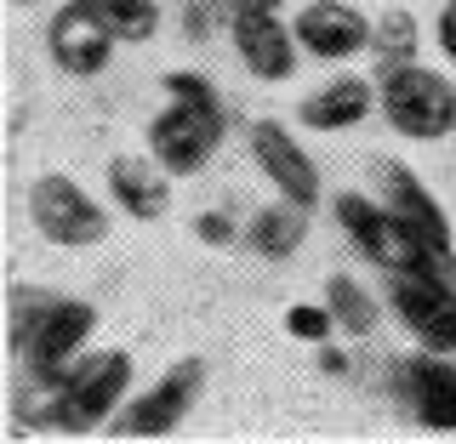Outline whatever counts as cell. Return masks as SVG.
I'll return each mask as SVG.
<instances>
[{"label":"cell","mask_w":456,"mask_h":444,"mask_svg":"<svg viewBox=\"0 0 456 444\" xmlns=\"http://www.w3.org/2000/svg\"><path fill=\"white\" fill-rule=\"evenodd\" d=\"M35 388H40V405L18 399V416L28 427L92 433V427L120 416V405L132 399V353L126 348H86L57 376H35Z\"/></svg>","instance_id":"obj_1"},{"label":"cell","mask_w":456,"mask_h":444,"mask_svg":"<svg viewBox=\"0 0 456 444\" xmlns=\"http://www.w3.org/2000/svg\"><path fill=\"white\" fill-rule=\"evenodd\" d=\"M92 336H97L92 303L18 285V296H12V348L28 365V376H57L63 365H75L92 348Z\"/></svg>","instance_id":"obj_2"},{"label":"cell","mask_w":456,"mask_h":444,"mask_svg":"<svg viewBox=\"0 0 456 444\" xmlns=\"http://www.w3.org/2000/svg\"><path fill=\"white\" fill-rule=\"evenodd\" d=\"M377 92H382V120L394 137L405 142H445L456 137V80L445 69L428 63H382L377 69Z\"/></svg>","instance_id":"obj_3"},{"label":"cell","mask_w":456,"mask_h":444,"mask_svg":"<svg viewBox=\"0 0 456 444\" xmlns=\"http://www.w3.org/2000/svg\"><path fill=\"white\" fill-rule=\"evenodd\" d=\"M382 303L417 348L456 353V279L439 268H399L382 285Z\"/></svg>","instance_id":"obj_4"},{"label":"cell","mask_w":456,"mask_h":444,"mask_svg":"<svg viewBox=\"0 0 456 444\" xmlns=\"http://www.w3.org/2000/svg\"><path fill=\"white\" fill-rule=\"evenodd\" d=\"M28 222L46 246L63 251H86V246H103L109 239V206L92 199V189H80L69 171H40L28 182Z\"/></svg>","instance_id":"obj_5"},{"label":"cell","mask_w":456,"mask_h":444,"mask_svg":"<svg viewBox=\"0 0 456 444\" xmlns=\"http://www.w3.org/2000/svg\"><path fill=\"white\" fill-rule=\"evenodd\" d=\"M200 393H206V359H177V365H166L142 393L126 399L109 433L114 439H171L183 422H189V410L200 405Z\"/></svg>","instance_id":"obj_6"},{"label":"cell","mask_w":456,"mask_h":444,"mask_svg":"<svg viewBox=\"0 0 456 444\" xmlns=\"http://www.w3.org/2000/svg\"><path fill=\"white\" fill-rule=\"evenodd\" d=\"M331 217L337 228L354 239V251L365 256V262H377L382 274H399V268H434V256L417 246V234H411L405 222L394 217L388 199H365V194H337L331 199Z\"/></svg>","instance_id":"obj_7"},{"label":"cell","mask_w":456,"mask_h":444,"mask_svg":"<svg viewBox=\"0 0 456 444\" xmlns=\"http://www.w3.org/2000/svg\"><path fill=\"white\" fill-rule=\"evenodd\" d=\"M223 137H228V114H217V109H189V103H171V97H166V109L149 120L142 149H149L154 160L171 171V177H200V171L217 160Z\"/></svg>","instance_id":"obj_8"},{"label":"cell","mask_w":456,"mask_h":444,"mask_svg":"<svg viewBox=\"0 0 456 444\" xmlns=\"http://www.w3.org/2000/svg\"><path fill=\"white\" fill-rule=\"evenodd\" d=\"M228 46H234L240 69L256 85H285L303 69V46H297L291 18H280V6H234L228 18Z\"/></svg>","instance_id":"obj_9"},{"label":"cell","mask_w":456,"mask_h":444,"mask_svg":"<svg viewBox=\"0 0 456 444\" xmlns=\"http://www.w3.org/2000/svg\"><path fill=\"white\" fill-rule=\"evenodd\" d=\"M114 46H120V35L97 0H57V12L46 18V57L63 75L97 80L114 63Z\"/></svg>","instance_id":"obj_10"},{"label":"cell","mask_w":456,"mask_h":444,"mask_svg":"<svg viewBox=\"0 0 456 444\" xmlns=\"http://www.w3.org/2000/svg\"><path fill=\"white\" fill-rule=\"evenodd\" d=\"M382 199H388L394 217L405 222L411 234H417V246L434 256L439 274H451V279H456V228H451L445 199L428 189V182H422L411 165H399V160L382 165Z\"/></svg>","instance_id":"obj_11"},{"label":"cell","mask_w":456,"mask_h":444,"mask_svg":"<svg viewBox=\"0 0 456 444\" xmlns=\"http://www.w3.org/2000/svg\"><path fill=\"white\" fill-rule=\"evenodd\" d=\"M246 149H251L256 177H263L280 199H297V206H308V211L320 206V165H314V154L297 142L291 125L251 120L246 125Z\"/></svg>","instance_id":"obj_12"},{"label":"cell","mask_w":456,"mask_h":444,"mask_svg":"<svg viewBox=\"0 0 456 444\" xmlns=\"http://www.w3.org/2000/svg\"><path fill=\"white\" fill-rule=\"evenodd\" d=\"M291 28L303 57H314V63H348V57L370 52V35H377V23L348 0H303Z\"/></svg>","instance_id":"obj_13"},{"label":"cell","mask_w":456,"mask_h":444,"mask_svg":"<svg viewBox=\"0 0 456 444\" xmlns=\"http://www.w3.org/2000/svg\"><path fill=\"white\" fill-rule=\"evenodd\" d=\"M399 382V405L411 410V422L428 433H456V353H428L417 348V359L394 365Z\"/></svg>","instance_id":"obj_14"},{"label":"cell","mask_w":456,"mask_h":444,"mask_svg":"<svg viewBox=\"0 0 456 444\" xmlns=\"http://www.w3.org/2000/svg\"><path fill=\"white\" fill-rule=\"evenodd\" d=\"M370 114H382L377 75H337V80H325L320 92H308L303 103H297V125L331 137V132H354V125H365Z\"/></svg>","instance_id":"obj_15"},{"label":"cell","mask_w":456,"mask_h":444,"mask_svg":"<svg viewBox=\"0 0 456 444\" xmlns=\"http://www.w3.org/2000/svg\"><path fill=\"white\" fill-rule=\"evenodd\" d=\"M109 199L132 222H160L171 211V171L154 160L149 149L142 154H114L109 160Z\"/></svg>","instance_id":"obj_16"},{"label":"cell","mask_w":456,"mask_h":444,"mask_svg":"<svg viewBox=\"0 0 456 444\" xmlns=\"http://www.w3.org/2000/svg\"><path fill=\"white\" fill-rule=\"evenodd\" d=\"M303 239H308V206L280 199V194H274V206H263L246 222V251L263 256V262H291L303 251Z\"/></svg>","instance_id":"obj_17"},{"label":"cell","mask_w":456,"mask_h":444,"mask_svg":"<svg viewBox=\"0 0 456 444\" xmlns=\"http://www.w3.org/2000/svg\"><path fill=\"white\" fill-rule=\"evenodd\" d=\"M325 308L337 313V331L342 336H370L388 303H377V296H370L354 274H331V279H325Z\"/></svg>","instance_id":"obj_18"},{"label":"cell","mask_w":456,"mask_h":444,"mask_svg":"<svg viewBox=\"0 0 456 444\" xmlns=\"http://www.w3.org/2000/svg\"><path fill=\"white\" fill-rule=\"evenodd\" d=\"M97 6L114 23L120 46H149L160 35V0H97Z\"/></svg>","instance_id":"obj_19"},{"label":"cell","mask_w":456,"mask_h":444,"mask_svg":"<svg viewBox=\"0 0 456 444\" xmlns=\"http://www.w3.org/2000/svg\"><path fill=\"white\" fill-rule=\"evenodd\" d=\"M417 40H422V28H417L411 12H382V18H377V35H370L377 69L382 63H411V57H417Z\"/></svg>","instance_id":"obj_20"},{"label":"cell","mask_w":456,"mask_h":444,"mask_svg":"<svg viewBox=\"0 0 456 444\" xmlns=\"http://www.w3.org/2000/svg\"><path fill=\"white\" fill-rule=\"evenodd\" d=\"M160 92L171 97V103H189V109H217V114H228L223 109V92L211 85L206 75H194V69H171V75H160Z\"/></svg>","instance_id":"obj_21"},{"label":"cell","mask_w":456,"mask_h":444,"mask_svg":"<svg viewBox=\"0 0 456 444\" xmlns=\"http://www.w3.org/2000/svg\"><path fill=\"white\" fill-rule=\"evenodd\" d=\"M285 331L297 342H308V348H320V342H331V331H337V313L325 303H291L285 308Z\"/></svg>","instance_id":"obj_22"},{"label":"cell","mask_w":456,"mask_h":444,"mask_svg":"<svg viewBox=\"0 0 456 444\" xmlns=\"http://www.w3.org/2000/svg\"><path fill=\"white\" fill-rule=\"evenodd\" d=\"M183 28H189V40H211L217 28H228L234 18V0H183Z\"/></svg>","instance_id":"obj_23"},{"label":"cell","mask_w":456,"mask_h":444,"mask_svg":"<svg viewBox=\"0 0 456 444\" xmlns=\"http://www.w3.org/2000/svg\"><path fill=\"white\" fill-rule=\"evenodd\" d=\"M194 239L211 246V251H228L234 239H246V234H240V222L228 217V211H200V217H194Z\"/></svg>","instance_id":"obj_24"},{"label":"cell","mask_w":456,"mask_h":444,"mask_svg":"<svg viewBox=\"0 0 456 444\" xmlns=\"http://www.w3.org/2000/svg\"><path fill=\"white\" fill-rule=\"evenodd\" d=\"M434 52L451 63V75H456V0H445V6L434 12Z\"/></svg>","instance_id":"obj_25"},{"label":"cell","mask_w":456,"mask_h":444,"mask_svg":"<svg viewBox=\"0 0 456 444\" xmlns=\"http://www.w3.org/2000/svg\"><path fill=\"white\" fill-rule=\"evenodd\" d=\"M320 365L331 370V376H342V370H348V359H342V353L331 348V342H320Z\"/></svg>","instance_id":"obj_26"},{"label":"cell","mask_w":456,"mask_h":444,"mask_svg":"<svg viewBox=\"0 0 456 444\" xmlns=\"http://www.w3.org/2000/svg\"><path fill=\"white\" fill-rule=\"evenodd\" d=\"M234 6H285V0H234Z\"/></svg>","instance_id":"obj_27"},{"label":"cell","mask_w":456,"mask_h":444,"mask_svg":"<svg viewBox=\"0 0 456 444\" xmlns=\"http://www.w3.org/2000/svg\"><path fill=\"white\" fill-rule=\"evenodd\" d=\"M18 6H46V0H18Z\"/></svg>","instance_id":"obj_28"}]
</instances>
